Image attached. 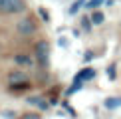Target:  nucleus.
Segmentation results:
<instances>
[{"label":"nucleus","instance_id":"nucleus-10","mask_svg":"<svg viewBox=\"0 0 121 119\" xmlns=\"http://www.w3.org/2000/svg\"><path fill=\"white\" fill-rule=\"evenodd\" d=\"M85 4H87V0H75L72 6H69V10H68V12H69V14H78V10L82 8V6H85Z\"/></svg>","mask_w":121,"mask_h":119},{"label":"nucleus","instance_id":"nucleus-21","mask_svg":"<svg viewBox=\"0 0 121 119\" xmlns=\"http://www.w3.org/2000/svg\"><path fill=\"white\" fill-rule=\"evenodd\" d=\"M113 2H115V0H105V4H107V6H113Z\"/></svg>","mask_w":121,"mask_h":119},{"label":"nucleus","instance_id":"nucleus-1","mask_svg":"<svg viewBox=\"0 0 121 119\" xmlns=\"http://www.w3.org/2000/svg\"><path fill=\"white\" fill-rule=\"evenodd\" d=\"M34 56H36L38 66L48 68L50 66V42L48 40H38L34 46Z\"/></svg>","mask_w":121,"mask_h":119},{"label":"nucleus","instance_id":"nucleus-20","mask_svg":"<svg viewBox=\"0 0 121 119\" xmlns=\"http://www.w3.org/2000/svg\"><path fill=\"white\" fill-rule=\"evenodd\" d=\"M91 60H93V54H91V52L83 54V62H91Z\"/></svg>","mask_w":121,"mask_h":119},{"label":"nucleus","instance_id":"nucleus-7","mask_svg":"<svg viewBox=\"0 0 121 119\" xmlns=\"http://www.w3.org/2000/svg\"><path fill=\"white\" fill-rule=\"evenodd\" d=\"M14 62H16V66L32 68V58H30V56H26V54H16V56H14Z\"/></svg>","mask_w":121,"mask_h":119},{"label":"nucleus","instance_id":"nucleus-8","mask_svg":"<svg viewBox=\"0 0 121 119\" xmlns=\"http://www.w3.org/2000/svg\"><path fill=\"white\" fill-rule=\"evenodd\" d=\"M103 105L107 109H117V107H121V97H107L103 101Z\"/></svg>","mask_w":121,"mask_h":119},{"label":"nucleus","instance_id":"nucleus-14","mask_svg":"<svg viewBox=\"0 0 121 119\" xmlns=\"http://www.w3.org/2000/svg\"><path fill=\"white\" fill-rule=\"evenodd\" d=\"M20 119H42V115H40V113L30 111V113H22V117H20Z\"/></svg>","mask_w":121,"mask_h":119},{"label":"nucleus","instance_id":"nucleus-15","mask_svg":"<svg viewBox=\"0 0 121 119\" xmlns=\"http://www.w3.org/2000/svg\"><path fill=\"white\" fill-rule=\"evenodd\" d=\"M38 14L42 16L44 22H50V14H48V10H46V8H38Z\"/></svg>","mask_w":121,"mask_h":119},{"label":"nucleus","instance_id":"nucleus-16","mask_svg":"<svg viewBox=\"0 0 121 119\" xmlns=\"http://www.w3.org/2000/svg\"><path fill=\"white\" fill-rule=\"evenodd\" d=\"M62 105H64V109H65V111H68V113H69V117H75V109H73L72 105H69V103H68V101H64V103H62Z\"/></svg>","mask_w":121,"mask_h":119},{"label":"nucleus","instance_id":"nucleus-6","mask_svg":"<svg viewBox=\"0 0 121 119\" xmlns=\"http://www.w3.org/2000/svg\"><path fill=\"white\" fill-rule=\"evenodd\" d=\"M26 101L30 103V105H36L40 111H46V109L50 107V103H48V101H44V97H40V95H30Z\"/></svg>","mask_w":121,"mask_h":119},{"label":"nucleus","instance_id":"nucleus-9","mask_svg":"<svg viewBox=\"0 0 121 119\" xmlns=\"http://www.w3.org/2000/svg\"><path fill=\"white\" fill-rule=\"evenodd\" d=\"M89 18H91V24H93V26H99V24H103V22H105V14H103V12H99V10H95V12H93Z\"/></svg>","mask_w":121,"mask_h":119},{"label":"nucleus","instance_id":"nucleus-12","mask_svg":"<svg viewBox=\"0 0 121 119\" xmlns=\"http://www.w3.org/2000/svg\"><path fill=\"white\" fill-rule=\"evenodd\" d=\"M82 87H83V83H73V85H69L68 89H65V95H73V93L79 91Z\"/></svg>","mask_w":121,"mask_h":119},{"label":"nucleus","instance_id":"nucleus-4","mask_svg":"<svg viewBox=\"0 0 121 119\" xmlns=\"http://www.w3.org/2000/svg\"><path fill=\"white\" fill-rule=\"evenodd\" d=\"M8 83H10V85H22V83H28V76L22 72V69L10 72L8 73Z\"/></svg>","mask_w":121,"mask_h":119},{"label":"nucleus","instance_id":"nucleus-2","mask_svg":"<svg viewBox=\"0 0 121 119\" xmlns=\"http://www.w3.org/2000/svg\"><path fill=\"white\" fill-rule=\"evenodd\" d=\"M26 10L24 0H0V14H20Z\"/></svg>","mask_w":121,"mask_h":119},{"label":"nucleus","instance_id":"nucleus-5","mask_svg":"<svg viewBox=\"0 0 121 119\" xmlns=\"http://www.w3.org/2000/svg\"><path fill=\"white\" fill-rule=\"evenodd\" d=\"M93 77H95V69L93 68H83L82 72L75 73L73 83H83V81H89V79H93Z\"/></svg>","mask_w":121,"mask_h":119},{"label":"nucleus","instance_id":"nucleus-19","mask_svg":"<svg viewBox=\"0 0 121 119\" xmlns=\"http://www.w3.org/2000/svg\"><path fill=\"white\" fill-rule=\"evenodd\" d=\"M30 83H22V85H10V89L12 91H24V89H28Z\"/></svg>","mask_w":121,"mask_h":119},{"label":"nucleus","instance_id":"nucleus-17","mask_svg":"<svg viewBox=\"0 0 121 119\" xmlns=\"http://www.w3.org/2000/svg\"><path fill=\"white\" fill-rule=\"evenodd\" d=\"M105 72H107V77H109V79H115V64L107 66V69H105Z\"/></svg>","mask_w":121,"mask_h":119},{"label":"nucleus","instance_id":"nucleus-11","mask_svg":"<svg viewBox=\"0 0 121 119\" xmlns=\"http://www.w3.org/2000/svg\"><path fill=\"white\" fill-rule=\"evenodd\" d=\"M103 2H105V0H87V4H85V8H89V10H93V12H95V10H97L99 6H101Z\"/></svg>","mask_w":121,"mask_h":119},{"label":"nucleus","instance_id":"nucleus-18","mask_svg":"<svg viewBox=\"0 0 121 119\" xmlns=\"http://www.w3.org/2000/svg\"><path fill=\"white\" fill-rule=\"evenodd\" d=\"M2 117H4V119H14V117H16V113H14L12 109H4V111H2Z\"/></svg>","mask_w":121,"mask_h":119},{"label":"nucleus","instance_id":"nucleus-13","mask_svg":"<svg viewBox=\"0 0 121 119\" xmlns=\"http://www.w3.org/2000/svg\"><path fill=\"white\" fill-rule=\"evenodd\" d=\"M91 26H93V24H91V18H89V16H83V18H82V28L85 30V32H89Z\"/></svg>","mask_w":121,"mask_h":119},{"label":"nucleus","instance_id":"nucleus-3","mask_svg":"<svg viewBox=\"0 0 121 119\" xmlns=\"http://www.w3.org/2000/svg\"><path fill=\"white\" fill-rule=\"evenodd\" d=\"M16 32L20 34V36H32L34 32H36V22H34V18H22V20H18V24H16Z\"/></svg>","mask_w":121,"mask_h":119}]
</instances>
